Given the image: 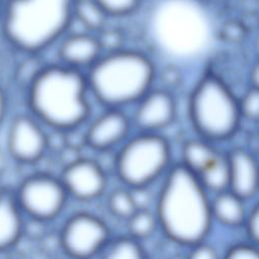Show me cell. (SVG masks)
I'll list each match as a JSON object with an SVG mask.
<instances>
[{
    "mask_svg": "<svg viewBox=\"0 0 259 259\" xmlns=\"http://www.w3.org/2000/svg\"><path fill=\"white\" fill-rule=\"evenodd\" d=\"M211 214L197 176L185 166L173 168L158 204L159 221L165 233L180 244L195 245L206 236Z\"/></svg>",
    "mask_w": 259,
    "mask_h": 259,
    "instance_id": "obj_1",
    "label": "cell"
},
{
    "mask_svg": "<svg viewBox=\"0 0 259 259\" xmlns=\"http://www.w3.org/2000/svg\"><path fill=\"white\" fill-rule=\"evenodd\" d=\"M74 0H6L1 27L7 41L19 51L37 53L68 27Z\"/></svg>",
    "mask_w": 259,
    "mask_h": 259,
    "instance_id": "obj_2",
    "label": "cell"
},
{
    "mask_svg": "<svg viewBox=\"0 0 259 259\" xmlns=\"http://www.w3.org/2000/svg\"><path fill=\"white\" fill-rule=\"evenodd\" d=\"M85 89V80L75 69L47 67L30 80L29 105L38 118L56 128L76 127L89 112Z\"/></svg>",
    "mask_w": 259,
    "mask_h": 259,
    "instance_id": "obj_3",
    "label": "cell"
},
{
    "mask_svg": "<svg viewBox=\"0 0 259 259\" xmlns=\"http://www.w3.org/2000/svg\"><path fill=\"white\" fill-rule=\"evenodd\" d=\"M154 77L152 63L136 52L114 51L93 63L90 86L97 98L110 106H119L142 97Z\"/></svg>",
    "mask_w": 259,
    "mask_h": 259,
    "instance_id": "obj_4",
    "label": "cell"
},
{
    "mask_svg": "<svg viewBox=\"0 0 259 259\" xmlns=\"http://www.w3.org/2000/svg\"><path fill=\"white\" fill-rule=\"evenodd\" d=\"M190 113L197 131L211 140L231 137L239 123L240 108L229 88L217 77L206 76L196 86Z\"/></svg>",
    "mask_w": 259,
    "mask_h": 259,
    "instance_id": "obj_5",
    "label": "cell"
},
{
    "mask_svg": "<svg viewBox=\"0 0 259 259\" xmlns=\"http://www.w3.org/2000/svg\"><path fill=\"white\" fill-rule=\"evenodd\" d=\"M169 147L156 135H142L132 139L119 152L117 171L128 185L142 188L153 181L167 166Z\"/></svg>",
    "mask_w": 259,
    "mask_h": 259,
    "instance_id": "obj_6",
    "label": "cell"
},
{
    "mask_svg": "<svg viewBox=\"0 0 259 259\" xmlns=\"http://www.w3.org/2000/svg\"><path fill=\"white\" fill-rule=\"evenodd\" d=\"M66 193L61 180L47 174H35L20 183L15 198L21 211L35 221L44 222L61 212Z\"/></svg>",
    "mask_w": 259,
    "mask_h": 259,
    "instance_id": "obj_7",
    "label": "cell"
},
{
    "mask_svg": "<svg viewBox=\"0 0 259 259\" xmlns=\"http://www.w3.org/2000/svg\"><path fill=\"white\" fill-rule=\"evenodd\" d=\"M107 238L108 229L100 219L88 213H78L65 224L61 244L69 255L87 258L101 250Z\"/></svg>",
    "mask_w": 259,
    "mask_h": 259,
    "instance_id": "obj_8",
    "label": "cell"
},
{
    "mask_svg": "<svg viewBox=\"0 0 259 259\" xmlns=\"http://www.w3.org/2000/svg\"><path fill=\"white\" fill-rule=\"evenodd\" d=\"M47 146L46 134L31 117L18 115L13 118L7 133V147L13 159L33 163L41 158Z\"/></svg>",
    "mask_w": 259,
    "mask_h": 259,
    "instance_id": "obj_9",
    "label": "cell"
},
{
    "mask_svg": "<svg viewBox=\"0 0 259 259\" xmlns=\"http://www.w3.org/2000/svg\"><path fill=\"white\" fill-rule=\"evenodd\" d=\"M61 181L67 192L82 200L99 196L106 183L103 170L97 163L80 158L67 164Z\"/></svg>",
    "mask_w": 259,
    "mask_h": 259,
    "instance_id": "obj_10",
    "label": "cell"
},
{
    "mask_svg": "<svg viewBox=\"0 0 259 259\" xmlns=\"http://www.w3.org/2000/svg\"><path fill=\"white\" fill-rule=\"evenodd\" d=\"M175 114L172 96L165 91H155L147 95L140 104L135 120L145 131H155L169 124Z\"/></svg>",
    "mask_w": 259,
    "mask_h": 259,
    "instance_id": "obj_11",
    "label": "cell"
},
{
    "mask_svg": "<svg viewBox=\"0 0 259 259\" xmlns=\"http://www.w3.org/2000/svg\"><path fill=\"white\" fill-rule=\"evenodd\" d=\"M128 131L126 116L117 110H110L98 117L88 128L86 144L96 150H107L121 141Z\"/></svg>",
    "mask_w": 259,
    "mask_h": 259,
    "instance_id": "obj_12",
    "label": "cell"
},
{
    "mask_svg": "<svg viewBox=\"0 0 259 259\" xmlns=\"http://www.w3.org/2000/svg\"><path fill=\"white\" fill-rule=\"evenodd\" d=\"M232 192L242 199L251 197L257 190V166L254 158L244 150L236 149L228 157Z\"/></svg>",
    "mask_w": 259,
    "mask_h": 259,
    "instance_id": "obj_13",
    "label": "cell"
},
{
    "mask_svg": "<svg viewBox=\"0 0 259 259\" xmlns=\"http://www.w3.org/2000/svg\"><path fill=\"white\" fill-rule=\"evenodd\" d=\"M23 229L21 209L14 194L0 191V251L13 247L20 239Z\"/></svg>",
    "mask_w": 259,
    "mask_h": 259,
    "instance_id": "obj_14",
    "label": "cell"
},
{
    "mask_svg": "<svg viewBox=\"0 0 259 259\" xmlns=\"http://www.w3.org/2000/svg\"><path fill=\"white\" fill-rule=\"evenodd\" d=\"M101 51L96 37L78 33L67 37L59 50L60 58L69 66L79 67L93 64Z\"/></svg>",
    "mask_w": 259,
    "mask_h": 259,
    "instance_id": "obj_15",
    "label": "cell"
},
{
    "mask_svg": "<svg viewBox=\"0 0 259 259\" xmlns=\"http://www.w3.org/2000/svg\"><path fill=\"white\" fill-rule=\"evenodd\" d=\"M211 212L223 224L236 227L242 224L245 212L242 198L234 192H222L211 206Z\"/></svg>",
    "mask_w": 259,
    "mask_h": 259,
    "instance_id": "obj_16",
    "label": "cell"
},
{
    "mask_svg": "<svg viewBox=\"0 0 259 259\" xmlns=\"http://www.w3.org/2000/svg\"><path fill=\"white\" fill-rule=\"evenodd\" d=\"M196 176L202 185L213 191H223L230 183V168L228 157L217 154L208 165Z\"/></svg>",
    "mask_w": 259,
    "mask_h": 259,
    "instance_id": "obj_17",
    "label": "cell"
},
{
    "mask_svg": "<svg viewBox=\"0 0 259 259\" xmlns=\"http://www.w3.org/2000/svg\"><path fill=\"white\" fill-rule=\"evenodd\" d=\"M73 14L90 30H100L104 26L107 16L95 0H74Z\"/></svg>",
    "mask_w": 259,
    "mask_h": 259,
    "instance_id": "obj_18",
    "label": "cell"
},
{
    "mask_svg": "<svg viewBox=\"0 0 259 259\" xmlns=\"http://www.w3.org/2000/svg\"><path fill=\"white\" fill-rule=\"evenodd\" d=\"M217 154L208 145L199 141H190L185 144L183 149L185 167L197 175L208 165Z\"/></svg>",
    "mask_w": 259,
    "mask_h": 259,
    "instance_id": "obj_19",
    "label": "cell"
},
{
    "mask_svg": "<svg viewBox=\"0 0 259 259\" xmlns=\"http://www.w3.org/2000/svg\"><path fill=\"white\" fill-rule=\"evenodd\" d=\"M104 257L110 259H139L144 257V252L136 240L120 238L105 247Z\"/></svg>",
    "mask_w": 259,
    "mask_h": 259,
    "instance_id": "obj_20",
    "label": "cell"
},
{
    "mask_svg": "<svg viewBox=\"0 0 259 259\" xmlns=\"http://www.w3.org/2000/svg\"><path fill=\"white\" fill-rule=\"evenodd\" d=\"M108 205L113 214L122 219H128L138 209L134 195L123 189H117L111 193Z\"/></svg>",
    "mask_w": 259,
    "mask_h": 259,
    "instance_id": "obj_21",
    "label": "cell"
},
{
    "mask_svg": "<svg viewBox=\"0 0 259 259\" xmlns=\"http://www.w3.org/2000/svg\"><path fill=\"white\" fill-rule=\"evenodd\" d=\"M155 228L156 220L148 210L137 209L128 218V231L135 238H146L155 231Z\"/></svg>",
    "mask_w": 259,
    "mask_h": 259,
    "instance_id": "obj_22",
    "label": "cell"
},
{
    "mask_svg": "<svg viewBox=\"0 0 259 259\" xmlns=\"http://www.w3.org/2000/svg\"><path fill=\"white\" fill-rule=\"evenodd\" d=\"M107 15H125L133 12L140 0H95Z\"/></svg>",
    "mask_w": 259,
    "mask_h": 259,
    "instance_id": "obj_23",
    "label": "cell"
},
{
    "mask_svg": "<svg viewBox=\"0 0 259 259\" xmlns=\"http://www.w3.org/2000/svg\"><path fill=\"white\" fill-rule=\"evenodd\" d=\"M240 112L247 118L256 120L259 115V92L257 87H252L243 97L239 105Z\"/></svg>",
    "mask_w": 259,
    "mask_h": 259,
    "instance_id": "obj_24",
    "label": "cell"
},
{
    "mask_svg": "<svg viewBox=\"0 0 259 259\" xmlns=\"http://www.w3.org/2000/svg\"><path fill=\"white\" fill-rule=\"evenodd\" d=\"M246 27L239 21H228L222 27V36L228 41H240L244 38Z\"/></svg>",
    "mask_w": 259,
    "mask_h": 259,
    "instance_id": "obj_25",
    "label": "cell"
},
{
    "mask_svg": "<svg viewBox=\"0 0 259 259\" xmlns=\"http://www.w3.org/2000/svg\"><path fill=\"white\" fill-rule=\"evenodd\" d=\"M97 39L101 49L105 48L108 51L114 52L119 50V47L122 44V34L118 30L110 29L103 31Z\"/></svg>",
    "mask_w": 259,
    "mask_h": 259,
    "instance_id": "obj_26",
    "label": "cell"
},
{
    "mask_svg": "<svg viewBox=\"0 0 259 259\" xmlns=\"http://www.w3.org/2000/svg\"><path fill=\"white\" fill-rule=\"evenodd\" d=\"M229 258H248V259H257L258 253L257 250L253 247L247 245H237L231 248L227 254Z\"/></svg>",
    "mask_w": 259,
    "mask_h": 259,
    "instance_id": "obj_27",
    "label": "cell"
},
{
    "mask_svg": "<svg viewBox=\"0 0 259 259\" xmlns=\"http://www.w3.org/2000/svg\"><path fill=\"white\" fill-rule=\"evenodd\" d=\"M215 257L217 254L211 247L199 243L195 244V247L192 249L190 253V258L195 259H213Z\"/></svg>",
    "mask_w": 259,
    "mask_h": 259,
    "instance_id": "obj_28",
    "label": "cell"
},
{
    "mask_svg": "<svg viewBox=\"0 0 259 259\" xmlns=\"http://www.w3.org/2000/svg\"><path fill=\"white\" fill-rule=\"evenodd\" d=\"M258 219H259L258 208L255 207L252 210V212L249 217V221H248V234H249L250 238L253 240V242H257V240H258V233H259Z\"/></svg>",
    "mask_w": 259,
    "mask_h": 259,
    "instance_id": "obj_29",
    "label": "cell"
},
{
    "mask_svg": "<svg viewBox=\"0 0 259 259\" xmlns=\"http://www.w3.org/2000/svg\"><path fill=\"white\" fill-rule=\"evenodd\" d=\"M6 107H7V103H6V96H5L4 91L2 90V88L0 87V123L2 122V120H3L4 116H5Z\"/></svg>",
    "mask_w": 259,
    "mask_h": 259,
    "instance_id": "obj_30",
    "label": "cell"
},
{
    "mask_svg": "<svg viewBox=\"0 0 259 259\" xmlns=\"http://www.w3.org/2000/svg\"><path fill=\"white\" fill-rule=\"evenodd\" d=\"M5 2H6V0H0V14H1V11H2V8L5 4Z\"/></svg>",
    "mask_w": 259,
    "mask_h": 259,
    "instance_id": "obj_31",
    "label": "cell"
}]
</instances>
